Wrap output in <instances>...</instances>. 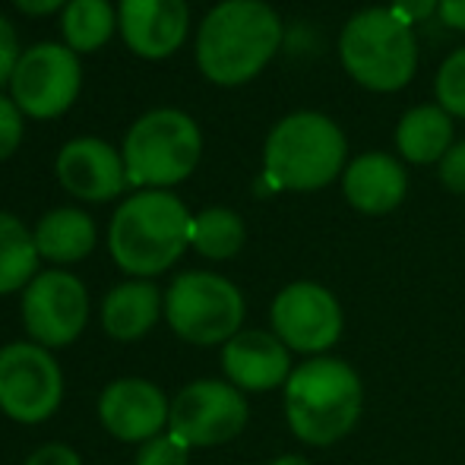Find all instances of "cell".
Returning <instances> with one entry per match:
<instances>
[{
  "instance_id": "1",
  "label": "cell",
  "mask_w": 465,
  "mask_h": 465,
  "mask_svg": "<svg viewBox=\"0 0 465 465\" xmlns=\"http://www.w3.org/2000/svg\"><path fill=\"white\" fill-rule=\"evenodd\" d=\"M282 390L288 430L307 447H336L361 421L364 386L349 361L332 355L307 358Z\"/></svg>"
},
{
  "instance_id": "2",
  "label": "cell",
  "mask_w": 465,
  "mask_h": 465,
  "mask_svg": "<svg viewBox=\"0 0 465 465\" xmlns=\"http://www.w3.org/2000/svg\"><path fill=\"white\" fill-rule=\"evenodd\" d=\"M282 19L263 0H222L196 32V64L215 86H241L276 57Z\"/></svg>"
},
{
  "instance_id": "3",
  "label": "cell",
  "mask_w": 465,
  "mask_h": 465,
  "mask_svg": "<svg viewBox=\"0 0 465 465\" xmlns=\"http://www.w3.org/2000/svg\"><path fill=\"white\" fill-rule=\"evenodd\" d=\"M193 215L172 190H140L111 215V260L134 279H153L172 270L190 247Z\"/></svg>"
},
{
  "instance_id": "4",
  "label": "cell",
  "mask_w": 465,
  "mask_h": 465,
  "mask_svg": "<svg viewBox=\"0 0 465 465\" xmlns=\"http://www.w3.org/2000/svg\"><path fill=\"white\" fill-rule=\"evenodd\" d=\"M349 143L339 124L320 111H294L270 130L263 181L270 190H323L345 172Z\"/></svg>"
},
{
  "instance_id": "5",
  "label": "cell",
  "mask_w": 465,
  "mask_h": 465,
  "mask_svg": "<svg viewBox=\"0 0 465 465\" xmlns=\"http://www.w3.org/2000/svg\"><path fill=\"white\" fill-rule=\"evenodd\" d=\"M342 67L371 93H396L409 86L418 67V42L409 23L390 6H371L345 23L339 35Z\"/></svg>"
},
{
  "instance_id": "6",
  "label": "cell",
  "mask_w": 465,
  "mask_h": 465,
  "mask_svg": "<svg viewBox=\"0 0 465 465\" xmlns=\"http://www.w3.org/2000/svg\"><path fill=\"white\" fill-rule=\"evenodd\" d=\"M121 155L130 187L168 190L196 172L203 155V134L184 111L155 108L127 130Z\"/></svg>"
},
{
  "instance_id": "7",
  "label": "cell",
  "mask_w": 465,
  "mask_h": 465,
  "mask_svg": "<svg viewBox=\"0 0 465 465\" xmlns=\"http://www.w3.org/2000/svg\"><path fill=\"white\" fill-rule=\"evenodd\" d=\"M244 294L219 272H181L165 292V320L190 345H225L244 326Z\"/></svg>"
},
{
  "instance_id": "8",
  "label": "cell",
  "mask_w": 465,
  "mask_h": 465,
  "mask_svg": "<svg viewBox=\"0 0 465 465\" xmlns=\"http://www.w3.org/2000/svg\"><path fill=\"white\" fill-rule=\"evenodd\" d=\"M64 402V371L51 349L10 342L0 349V411L10 421L42 424Z\"/></svg>"
},
{
  "instance_id": "9",
  "label": "cell",
  "mask_w": 465,
  "mask_h": 465,
  "mask_svg": "<svg viewBox=\"0 0 465 465\" xmlns=\"http://www.w3.org/2000/svg\"><path fill=\"white\" fill-rule=\"evenodd\" d=\"M251 418L247 396L228 380H193L172 399L168 430L190 450H209L241 437Z\"/></svg>"
},
{
  "instance_id": "10",
  "label": "cell",
  "mask_w": 465,
  "mask_h": 465,
  "mask_svg": "<svg viewBox=\"0 0 465 465\" xmlns=\"http://www.w3.org/2000/svg\"><path fill=\"white\" fill-rule=\"evenodd\" d=\"M272 332L288 351L320 358L342 339L345 313L339 298L320 282H292L272 298Z\"/></svg>"
},
{
  "instance_id": "11",
  "label": "cell",
  "mask_w": 465,
  "mask_h": 465,
  "mask_svg": "<svg viewBox=\"0 0 465 465\" xmlns=\"http://www.w3.org/2000/svg\"><path fill=\"white\" fill-rule=\"evenodd\" d=\"M83 86V67L76 61V51L67 45H32L23 51L10 80V98L19 111L35 121L61 117L76 102Z\"/></svg>"
},
{
  "instance_id": "12",
  "label": "cell",
  "mask_w": 465,
  "mask_h": 465,
  "mask_svg": "<svg viewBox=\"0 0 465 465\" xmlns=\"http://www.w3.org/2000/svg\"><path fill=\"white\" fill-rule=\"evenodd\" d=\"M89 323V292L74 272L45 270L23 292V326L32 342L64 349L83 336Z\"/></svg>"
},
{
  "instance_id": "13",
  "label": "cell",
  "mask_w": 465,
  "mask_h": 465,
  "mask_svg": "<svg viewBox=\"0 0 465 465\" xmlns=\"http://www.w3.org/2000/svg\"><path fill=\"white\" fill-rule=\"evenodd\" d=\"M98 418L121 443H146L168 430L172 402L153 380L121 377L111 380L98 396Z\"/></svg>"
},
{
  "instance_id": "14",
  "label": "cell",
  "mask_w": 465,
  "mask_h": 465,
  "mask_svg": "<svg viewBox=\"0 0 465 465\" xmlns=\"http://www.w3.org/2000/svg\"><path fill=\"white\" fill-rule=\"evenodd\" d=\"M54 172L70 196L86 203H108L121 196L124 187H130L124 155L111 143L95 140V136L70 140L57 153Z\"/></svg>"
},
{
  "instance_id": "15",
  "label": "cell",
  "mask_w": 465,
  "mask_h": 465,
  "mask_svg": "<svg viewBox=\"0 0 465 465\" xmlns=\"http://www.w3.org/2000/svg\"><path fill=\"white\" fill-rule=\"evenodd\" d=\"M121 38L134 54L162 61L184 45L190 29L187 0H121Z\"/></svg>"
},
{
  "instance_id": "16",
  "label": "cell",
  "mask_w": 465,
  "mask_h": 465,
  "mask_svg": "<svg viewBox=\"0 0 465 465\" xmlns=\"http://www.w3.org/2000/svg\"><path fill=\"white\" fill-rule=\"evenodd\" d=\"M222 371L241 392H270L292 377V351L282 345L276 332L241 330L222 345Z\"/></svg>"
},
{
  "instance_id": "17",
  "label": "cell",
  "mask_w": 465,
  "mask_h": 465,
  "mask_svg": "<svg viewBox=\"0 0 465 465\" xmlns=\"http://www.w3.org/2000/svg\"><path fill=\"white\" fill-rule=\"evenodd\" d=\"M342 193L361 215H386L409 193V174L392 155L364 153L345 165Z\"/></svg>"
},
{
  "instance_id": "18",
  "label": "cell",
  "mask_w": 465,
  "mask_h": 465,
  "mask_svg": "<svg viewBox=\"0 0 465 465\" xmlns=\"http://www.w3.org/2000/svg\"><path fill=\"white\" fill-rule=\"evenodd\" d=\"M165 313V294L149 279H130L114 285L102 301V330L114 342L143 339Z\"/></svg>"
},
{
  "instance_id": "19",
  "label": "cell",
  "mask_w": 465,
  "mask_h": 465,
  "mask_svg": "<svg viewBox=\"0 0 465 465\" xmlns=\"http://www.w3.org/2000/svg\"><path fill=\"white\" fill-rule=\"evenodd\" d=\"M35 234V247H38V257L54 263L57 270L70 263H80L86 260L89 253L95 251V222L89 213L83 209H51L38 219V225L32 228Z\"/></svg>"
},
{
  "instance_id": "20",
  "label": "cell",
  "mask_w": 465,
  "mask_h": 465,
  "mask_svg": "<svg viewBox=\"0 0 465 465\" xmlns=\"http://www.w3.org/2000/svg\"><path fill=\"white\" fill-rule=\"evenodd\" d=\"M396 146L411 165H434L453 146V117L440 104H418L405 111L396 127Z\"/></svg>"
},
{
  "instance_id": "21",
  "label": "cell",
  "mask_w": 465,
  "mask_h": 465,
  "mask_svg": "<svg viewBox=\"0 0 465 465\" xmlns=\"http://www.w3.org/2000/svg\"><path fill=\"white\" fill-rule=\"evenodd\" d=\"M35 234L13 213H0V294H13L38 276Z\"/></svg>"
},
{
  "instance_id": "22",
  "label": "cell",
  "mask_w": 465,
  "mask_h": 465,
  "mask_svg": "<svg viewBox=\"0 0 465 465\" xmlns=\"http://www.w3.org/2000/svg\"><path fill=\"white\" fill-rule=\"evenodd\" d=\"M247 241V228L234 209L209 206L193 215L190 225V247L206 260H232Z\"/></svg>"
},
{
  "instance_id": "23",
  "label": "cell",
  "mask_w": 465,
  "mask_h": 465,
  "mask_svg": "<svg viewBox=\"0 0 465 465\" xmlns=\"http://www.w3.org/2000/svg\"><path fill=\"white\" fill-rule=\"evenodd\" d=\"M117 13L108 0H70L61 13L64 45L70 51H98L114 35Z\"/></svg>"
},
{
  "instance_id": "24",
  "label": "cell",
  "mask_w": 465,
  "mask_h": 465,
  "mask_svg": "<svg viewBox=\"0 0 465 465\" xmlns=\"http://www.w3.org/2000/svg\"><path fill=\"white\" fill-rule=\"evenodd\" d=\"M434 93H437V104L450 117H465V48L453 51L440 64L434 80Z\"/></svg>"
},
{
  "instance_id": "25",
  "label": "cell",
  "mask_w": 465,
  "mask_h": 465,
  "mask_svg": "<svg viewBox=\"0 0 465 465\" xmlns=\"http://www.w3.org/2000/svg\"><path fill=\"white\" fill-rule=\"evenodd\" d=\"M187 462H190V447L181 437H174L172 430L140 443V450H136V465H187Z\"/></svg>"
},
{
  "instance_id": "26",
  "label": "cell",
  "mask_w": 465,
  "mask_h": 465,
  "mask_svg": "<svg viewBox=\"0 0 465 465\" xmlns=\"http://www.w3.org/2000/svg\"><path fill=\"white\" fill-rule=\"evenodd\" d=\"M23 143V111L13 98L0 95V162L10 159Z\"/></svg>"
},
{
  "instance_id": "27",
  "label": "cell",
  "mask_w": 465,
  "mask_h": 465,
  "mask_svg": "<svg viewBox=\"0 0 465 465\" xmlns=\"http://www.w3.org/2000/svg\"><path fill=\"white\" fill-rule=\"evenodd\" d=\"M437 174H440V184L450 190V193L465 196V140L453 143L450 153L437 162Z\"/></svg>"
},
{
  "instance_id": "28",
  "label": "cell",
  "mask_w": 465,
  "mask_h": 465,
  "mask_svg": "<svg viewBox=\"0 0 465 465\" xmlns=\"http://www.w3.org/2000/svg\"><path fill=\"white\" fill-rule=\"evenodd\" d=\"M19 38L13 32V25L6 23V16H0V86L13 80V70L19 64Z\"/></svg>"
},
{
  "instance_id": "29",
  "label": "cell",
  "mask_w": 465,
  "mask_h": 465,
  "mask_svg": "<svg viewBox=\"0 0 465 465\" xmlns=\"http://www.w3.org/2000/svg\"><path fill=\"white\" fill-rule=\"evenodd\" d=\"M25 465H83L80 453L67 443H45L25 460Z\"/></svg>"
},
{
  "instance_id": "30",
  "label": "cell",
  "mask_w": 465,
  "mask_h": 465,
  "mask_svg": "<svg viewBox=\"0 0 465 465\" xmlns=\"http://www.w3.org/2000/svg\"><path fill=\"white\" fill-rule=\"evenodd\" d=\"M390 10L396 13L402 23L415 25L434 16V13L440 10V0H390Z\"/></svg>"
},
{
  "instance_id": "31",
  "label": "cell",
  "mask_w": 465,
  "mask_h": 465,
  "mask_svg": "<svg viewBox=\"0 0 465 465\" xmlns=\"http://www.w3.org/2000/svg\"><path fill=\"white\" fill-rule=\"evenodd\" d=\"M443 25L456 32H465V0H440V10H437Z\"/></svg>"
},
{
  "instance_id": "32",
  "label": "cell",
  "mask_w": 465,
  "mask_h": 465,
  "mask_svg": "<svg viewBox=\"0 0 465 465\" xmlns=\"http://www.w3.org/2000/svg\"><path fill=\"white\" fill-rule=\"evenodd\" d=\"M13 4H16V10H23L25 16H48V13L67 6L70 0H13Z\"/></svg>"
},
{
  "instance_id": "33",
  "label": "cell",
  "mask_w": 465,
  "mask_h": 465,
  "mask_svg": "<svg viewBox=\"0 0 465 465\" xmlns=\"http://www.w3.org/2000/svg\"><path fill=\"white\" fill-rule=\"evenodd\" d=\"M270 465H311V460H304V456H298V453H285V456H276Z\"/></svg>"
}]
</instances>
